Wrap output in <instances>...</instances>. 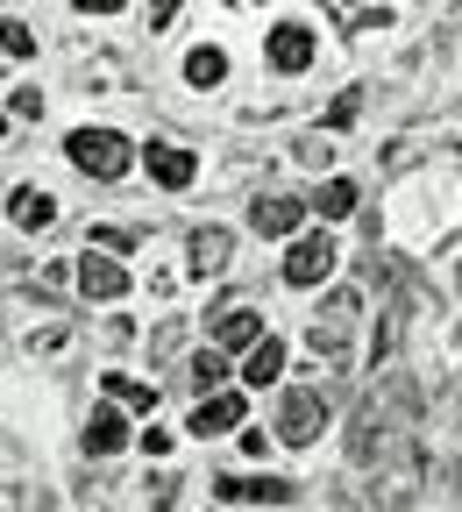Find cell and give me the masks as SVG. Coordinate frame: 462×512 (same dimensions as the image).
I'll use <instances>...</instances> for the list:
<instances>
[{"label": "cell", "instance_id": "9c48e42d", "mask_svg": "<svg viewBox=\"0 0 462 512\" xmlns=\"http://www.w3.org/2000/svg\"><path fill=\"white\" fill-rule=\"evenodd\" d=\"M214 342H221V349H256V342H263V320H256L249 306H228V313L214 320Z\"/></svg>", "mask_w": 462, "mask_h": 512}, {"label": "cell", "instance_id": "52a82bcc", "mask_svg": "<svg viewBox=\"0 0 462 512\" xmlns=\"http://www.w3.org/2000/svg\"><path fill=\"white\" fill-rule=\"evenodd\" d=\"M79 292L86 299H121L128 292V271L114 264V256H79Z\"/></svg>", "mask_w": 462, "mask_h": 512}, {"label": "cell", "instance_id": "9a60e30c", "mask_svg": "<svg viewBox=\"0 0 462 512\" xmlns=\"http://www.w3.org/2000/svg\"><path fill=\"white\" fill-rule=\"evenodd\" d=\"M15 221H22V228H50V221H57V200H50V192H36V185H22V192H15Z\"/></svg>", "mask_w": 462, "mask_h": 512}, {"label": "cell", "instance_id": "603a6c76", "mask_svg": "<svg viewBox=\"0 0 462 512\" xmlns=\"http://www.w3.org/2000/svg\"><path fill=\"white\" fill-rule=\"evenodd\" d=\"M178 498V477H150V505H171Z\"/></svg>", "mask_w": 462, "mask_h": 512}, {"label": "cell", "instance_id": "44dd1931", "mask_svg": "<svg viewBox=\"0 0 462 512\" xmlns=\"http://www.w3.org/2000/svg\"><path fill=\"white\" fill-rule=\"evenodd\" d=\"M349 121H356V93H342L335 107H327V128H349Z\"/></svg>", "mask_w": 462, "mask_h": 512}, {"label": "cell", "instance_id": "d6986e66", "mask_svg": "<svg viewBox=\"0 0 462 512\" xmlns=\"http://www.w3.org/2000/svg\"><path fill=\"white\" fill-rule=\"evenodd\" d=\"M185 79H192V86H214V79H228V57H221V50H192Z\"/></svg>", "mask_w": 462, "mask_h": 512}, {"label": "cell", "instance_id": "5bb4252c", "mask_svg": "<svg viewBox=\"0 0 462 512\" xmlns=\"http://www.w3.org/2000/svg\"><path fill=\"white\" fill-rule=\"evenodd\" d=\"M228 249H235L228 228H200V235H192V271H200V278L221 271V264H228Z\"/></svg>", "mask_w": 462, "mask_h": 512}, {"label": "cell", "instance_id": "30bf717a", "mask_svg": "<svg viewBox=\"0 0 462 512\" xmlns=\"http://www.w3.org/2000/svg\"><path fill=\"white\" fill-rule=\"evenodd\" d=\"M235 420H242V399L235 392H214V399H200V413H192V434L207 441V434H228Z\"/></svg>", "mask_w": 462, "mask_h": 512}, {"label": "cell", "instance_id": "8992f818", "mask_svg": "<svg viewBox=\"0 0 462 512\" xmlns=\"http://www.w3.org/2000/svg\"><path fill=\"white\" fill-rule=\"evenodd\" d=\"M271 64H278V72H306V64H313V29L306 22H278L271 29Z\"/></svg>", "mask_w": 462, "mask_h": 512}, {"label": "cell", "instance_id": "3957f363", "mask_svg": "<svg viewBox=\"0 0 462 512\" xmlns=\"http://www.w3.org/2000/svg\"><path fill=\"white\" fill-rule=\"evenodd\" d=\"M320 427H327V399L313 392V384H292L285 406H278V441L306 448V441H320Z\"/></svg>", "mask_w": 462, "mask_h": 512}, {"label": "cell", "instance_id": "6da1fadb", "mask_svg": "<svg viewBox=\"0 0 462 512\" xmlns=\"http://www.w3.org/2000/svg\"><path fill=\"white\" fill-rule=\"evenodd\" d=\"M356 320H363V299H356V292H327V306L313 313L306 342H313V356H320L327 370H349V356H356Z\"/></svg>", "mask_w": 462, "mask_h": 512}, {"label": "cell", "instance_id": "2e32d148", "mask_svg": "<svg viewBox=\"0 0 462 512\" xmlns=\"http://www.w3.org/2000/svg\"><path fill=\"white\" fill-rule=\"evenodd\" d=\"M107 392H114L128 413H157V384H136V377H121V370H114V377H107Z\"/></svg>", "mask_w": 462, "mask_h": 512}, {"label": "cell", "instance_id": "7402d4cb", "mask_svg": "<svg viewBox=\"0 0 462 512\" xmlns=\"http://www.w3.org/2000/svg\"><path fill=\"white\" fill-rule=\"evenodd\" d=\"M93 242H100V249H136V235H128V228H93Z\"/></svg>", "mask_w": 462, "mask_h": 512}, {"label": "cell", "instance_id": "277c9868", "mask_svg": "<svg viewBox=\"0 0 462 512\" xmlns=\"http://www.w3.org/2000/svg\"><path fill=\"white\" fill-rule=\"evenodd\" d=\"M335 242H327V235H299L292 242V256H285V285H320L327 271H335Z\"/></svg>", "mask_w": 462, "mask_h": 512}, {"label": "cell", "instance_id": "e0dca14e", "mask_svg": "<svg viewBox=\"0 0 462 512\" xmlns=\"http://www.w3.org/2000/svg\"><path fill=\"white\" fill-rule=\"evenodd\" d=\"M221 377H228L221 349H200V356H192V392H200V399H214V392H221Z\"/></svg>", "mask_w": 462, "mask_h": 512}, {"label": "cell", "instance_id": "7a4b0ae2", "mask_svg": "<svg viewBox=\"0 0 462 512\" xmlns=\"http://www.w3.org/2000/svg\"><path fill=\"white\" fill-rule=\"evenodd\" d=\"M72 164L86 178H121L128 164H136V150H128V136H114V128H79V136H72Z\"/></svg>", "mask_w": 462, "mask_h": 512}, {"label": "cell", "instance_id": "5b68a950", "mask_svg": "<svg viewBox=\"0 0 462 512\" xmlns=\"http://www.w3.org/2000/svg\"><path fill=\"white\" fill-rule=\"evenodd\" d=\"M214 491H221L228 505H249V498H263V505H292V498H299L285 477H214Z\"/></svg>", "mask_w": 462, "mask_h": 512}, {"label": "cell", "instance_id": "7c38bea8", "mask_svg": "<svg viewBox=\"0 0 462 512\" xmlns=\"http://www.w3.org/2000/svg\"><path fill=\"white\" fill-rule=\"evenodd\" d=\"M121 441H128V420H121L114 406H100V413L86 420V456H114Z\"/></svg>", "mask_w": 462, "mask_h": 512}, {"label": "cell", "instance_id": "8fae6325", "mask_svg": "<svg viewBox=\"0 0 462 512\" xmlns=\"http://www.w3.org/2000/svg\"><path fill=\"white\" fill-rule=\"evenodd\" d=\"M150 178L157 185H192V150H178V143H150Z\"/></svg>", "mask_w": 462, "mask_h": 512}, {"label": "cell", "instance_id": "ffe728a7", "mask_svg": "<svg viewBox=\"0 0 462 512\" xmlns=\"http://www.w3.org/2000/svg\"><path fill=\"white\" fill-rule=\"evenodd\" d=\"M29 50H36V36L22 22H0V57H29Z\"/></svg>", "mask_w": 462, "mask_h": 512}, {"label": "cell", "instance_id": "cb8c5ba5", "mask_svg": "<svg viewBox=\"0 0 462 512\" xmlns=\"http://www.w3.org/2000/svg\"><path fill=\"white\" fill-rule=\"evenodd\" d=\"M0 128H8V121H0Z\"/></svg>", "mask_w": 462, "mask_h": 512}, {"label": "cell", "instance_id": "ba28073f", "mask_svg": "<svg viewBox=\"0 0 462 512\" xmlns=\"http://www.w3.org/2000/svg\"><path fill=\"white\" fill-rule=\"evenodd\" d=\"M249 221H256V235H292V228L306 221V200H285V192H271V200L249 207Z\"/></svg>", "mask_w": 462, "mask_h": 512}, {"label": "cell", "instance_id": "ac0fdd59", "mask_svg": "<svg viewBox=\"0 0 462 512\" xmlns=\"http://www.w3.org/2000/svg\"><path fill=\"white\" fill-rule=\"evenodd\" d=\"M313 207H320L327 221H342V214H356V185H349V178H327V185H320V200H313Z\"/></svg>", "mask_w": 462, "mask_h": 512}, {"label": "cell", "instance_id": "4fadbf2b", "mask_svg": "<svg viewBox=\"0 0 462 512\" xmlns=\"http://www.w3.org/2000/svg\"><path fill=\"white\" fill-rule=\"evenodd\" d=\"M278 370H285V342H278V335H263V342L242 356V377H249V384H278Z\"/></svg>", "mask_w": 462, "mask_h": 512}]
</instances>
